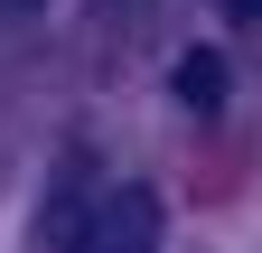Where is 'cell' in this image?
<instances>
[{
	"label": "cell",
	"mask_w": 262,
	"mask_h": 253,
	"mask_svg": "<svg viewBox=\"0 0 262 253\" xmlns=\"http://www.w3.org/2000/svg\"><path fill=\"white\" fill-rule=\"evenodd\" d=\"M56 235H66V253H159V197L150 187H103Z\"/></svg>",
	"instance_id": "6da1fadb"
},
{
	"label": "cell",
	"mask_w": 262,
	"mask_h": 253,
	"mask_svg": "<svg viewBox=\"0 0 262 253\" xmlns=\"http://www.w3.org/2000/svg\"><path fill=\"white\" fill-rule=\"evenodd\" d=\"M178 103L187 113H225V56L215 47H187L178 56Z\"/></svg>",
	"instance_id": "7a4b0ae2"
},
{
	"label": "cell",
	"mask_w": 262,
	"mask_h": 253,
	"mask_svg": "<svg viewBox=\"0 0 262 253\" xmlns=\"http://www.w3.org/2000/svg\"><path fill=\"white\" fill-rule=\"evenodd\" d=\"M234 10H244V19H262V0H234Z\"/></svg>",
	"instance_id": "3957f363"
}]
</instances>
